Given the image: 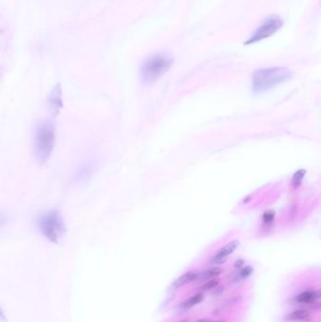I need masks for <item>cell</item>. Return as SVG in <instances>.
Listing matches in <instances>:
<instances>
[{"label": "cell", "instance_id": "cell-1", "mask_svg": "<svg viewBox=\"0 0 321 322\" xmlns=\"http://www.w3.org/2000/svg\"><path fill=\"white\" fill-rule=\"evenodd\" d=\"M292 72L286 67H268L255 71L251 76V89L254 93H264L289 80Z\"/></svg>", "mask_w": 321, "mask_h": 322}, {"label": "cell", "instance_id": "cell-2", "mask_svg": "<svg viewBox=\"0 0 321 322\" xmlns=\"http://www.w3.org/2000/svg\"><path fill=\"white\" fill-rule=\"evenodd\" d=\"M174 63V58L166 53L155 54L144 60L140 70V77L143 84L157 82L167 73Z\"/></svg>", "mask_w": 321, "mask_h": 322}, {"label": "cell", "instance_id": "cell-3", "mask_svg": "<svg viewBox=\"0 0 321 322\" xmlns=\"http://www.w3.org/2000/svg\"><path fill=\"white\" fill-rule=\"evenodd\" d=\"M55 128L51 122L44 120L39 123L35 131L34 154L39 163H46L54 149Z\"/></svg>", "mask_w": 321, "mask_h": 322}, {"label": "cell", "instance_id": "cell-4", "mask_svg": "<svg viewBox=\"0 0 321 322\" xmlns=\"http://www.w3.org/2000/svg\"><path fill=\"white\" fill-rule=\"evenodd\" d=\"M38 226L42 234L53 243H59L66 234L65 222L58 210H51L42 215Z\"/></svg>", "mask_w": 321, "mask_h": 322}, {"label": "cell", "instance_id": "cell-5", "mask_svg": "<svg viewBox=\"0 0 321 322\" xmlns=\"http://www.w3.org/2000/svg\"><path fill=\"white\" fill-rule=\"evenodd\" d=\"M284 25V21L277 16V15H271L268 18H267L262 25L258 27L255 31L251 34V36L246 41L244 44H253L263 41L273 34H275L278 30H280Z\"/></svg>", "mask_w": 321, "mask_h": 322}, {"label": "cell", "instance_id": "cell-6", "mask_svg": "<svg viewBox=\"0 0 321 322\" xmlns=\"http://www.w3.org/2000/svg\"><path fill=\"white\" fill-rule=\"evenodd\" d=\"M48 106H49L50 113L54 117H56L63 107L62 90H61L60 84H57L52 89V91L49 95V99H48Z\"/></svg>", "mask_w": 321, "mask_h": 322}, {"label": "cell", "instance_id": "cell-7", "mask_svg": "<svg viewBox=\"0 0 321 322\" xmlns=\"http://www.w3.org/2000/svg\"><path fill=\"white\" fill-rule=\"evenodd\" d=\"M238 245H239L238 240H233L228 242L226 245H224L217 251V253L212 258V263L218 264V265L224 263L233 251L237 249Z\"/></svg>", "mask_w": 321, "mask_h": 322}, {"label": "cell", "instance_id": "cell-8", "mask_svg": "<svg viewBox=\"0 0 321 322\" xmlns=\"http://www.w3.org/2000/svg\"><path fill=\"white\" fill-rule=\"evenodd\" d=\"M320 298H321V291L308 290L297 295L295 297V302L299 304H313L319 301Z\"/></svg>", "mask_w": 321, "mask_h": 322}, {"label": "cell", "instance_id": "cell-9", "mask_svg": "<svg viewBox=\"0 0 321 322\" xmlns=\"http://www.w3.org/2000/svg\"><path fill=\"white\" fill-rule=\"evenodd\" d=\"M196 276H197V274L192 272V271L186 272V273H184L183 275H181L180 277H178L175 280V282L173 283V285H172V288H175V289L180 288V287L186 286L187 284H189L191 281L195 280Z\"/></svg>", "mask_w": 321, "mask_h": 322}, {"label": "cell", "instance_id": "cell-10", "mask_svg": "<svg viewBox=\"0 0 321 322\" xmlns=\"http://www.w3.org/2000/svg\"><path fill=\"white\" fill-rule=\"evenodd\" d=\"M309 318H310V313L308 311L300 309L287 314L285 320L287 322H298V321H305Z\"/></svg>", "mask_w": 321, "mask_h": 322}, {"label": "cell", "instance_id": "cell-11", "mask_svg": "<svg viewBox=\"0 0 321 322\" xmlns=\"http://www.w3.org/2000/svg\"><path fill=\"white\" fill-rule=\"evenodd\" d=\"M222 272V268L219 267H214L207 268L204 271H202L199 275L196 276V279L200 281H204V280H210V279L216 278L218 277L219 274Z\"/></svg>", "mask_w": 321, "mask_h": 322}, {"label": "cell", "instance_id": "cell-12", "mask_svg": "<svg viewBox=\"0 0 321 322\" xmlns=\"http://www.w3.org/2000/svg\"><path fill=\"white\" fill-rule=\"evenodd\" d=\"M203 300H204V294L201 292L197 293L196 295L190 297V298H189L187 301H185V302L181 304L180 308H181L182 310H188V309H190V308L197 305L198 304H200Z\"/></svg>", "mask_w": 321, "mask_h": 322}, {"label": "cell", "instance_id": "cell-13", "mask_svg": "<svg viewBox=\"0 0 321 322\" xmlns=\"http://www.w3.org/2000/svg\"><path fill=\"white\" fill-rule=\"evenodd\" d=\"M252 272V268L250 267V266H247L245 268H243L242 269H240L239 273H238V276L240 280H244V279L248 278L249 276L251 274Z\"/></svg>", "mask_w": 321, "mask_h": 322}, {"label": "cell", "instance_id": "cell-14", "mask_svg": "<svg viewBox=\"0 0 321 322\" xmlns=\"http://www.w3.org/2000/svg\"><path fill=\"white\" fill-rule=\"evenodd\" d=\"M305 175V171L304 170H302L300 172H297L295 174V176L293 177V184L294 185H300V183L302 182L303 176Z\"/></svg>", "mask_w": 321, "mask_h": 322}, {"label": "cell", "instance_id": "cell-15", "mask_svg": "<svg viewBox=\"0 0 321 322\" xmlns=\"http://www.w3.org/2000/svg\"><path fill=\"white\" fill-rule=\"evenodd\" d=\"M219 284V280H216V279H210L204 286H203V289L204 290H210L214 287H216Z\"/></svg>", "mask_w": 321, "mask_h": 322}, {"label": "cell", "instance_id": "cell-16", "mask_svg": "<svg viewBox=\"0 0 321 322\" xmlns=\"http://www.w3.org/2000/svg\"><path fill=\"white\" fill-rule=\"evenodd\" d=\"M273 218H274V214H273V212L268 211V212H267V213L264 215V221H265V222H270L271 220H273Z\"/></svg>", "mask_w": 321, "mask_h": 322}, {"label": "cell", "instance_id": "cell-17", "mask_svg": "<svg viewBox=\"0 0 321 322\" xmlns=\"http://www.w3.org/2000/svg\"><path fill=\"white\" fill-rule=\"evenodd\" d=\"M8 221V217L5 214H0V227Z\"/></svg>", "mask_w": 321, "mask_h": 322}, {"label": "cell", "instance_id": "cell-18", "mask_svg": "<svg viewBox=\"0 0 321 322\" xmlns=\"http://www.w3.org/2000/svg\"><path fill=\"white\" fill-rule=\"evenodd\" d=\"M0 321H7V318H6V315L3 311V309L0 306Z\"/></svg>", "mask_w": 321, "mask_h": 322}, {"label": "cell", "instance_id": "cell-19", "mask_svg": "<svg viewBox=\"0 0 321 322\" xmlns=\"http://www.w3.org/2000/svg\"><path fill=\"white\" fill-rule=\"evenodd\" d=\"M196 322H209V321H205V320H201V321H198Z\"/></svg>", "mask_w": 321, "mask_h": 322}, {"label": "cell", "instance_id": "cell-20", "mask_svg": "<svg viewBox=\"0 0 321 322\" xmlns=\"http://www.w3.org/2000/svg\"><path fill=\"white\" fill-rule=\"evenodd\" d=\"M185 322V321H184V322Z\"/></svg>", "mask_w": 321, "mask_h": 322}]
</instances>
